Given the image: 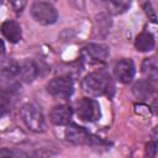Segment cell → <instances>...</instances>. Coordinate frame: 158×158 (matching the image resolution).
<instances>
[{"label": "cell", "mask_w": 158, "mask_h": 158, "mask_svg": "<svg viewBox=\"0 0 158 158\" xmlns=\"http://www.w3.org/2000/svg\"><path fill=\"white\" fill-rule=\"evenodd\" d=\"M40 68L37 65L36 62L33 60H25L22 64H21V70H20V75L22 78V80L25 83H32L40 74Z\"/></svg>", "instance_id": "12"}, {"label": "cell", "mask_w": 158, "mask_h": 158, "mask_svg": "<svg viewBox=\"0 0 158 158\" xmlns=\"http://www.w3.org/2000/svg\"><path fill=\"white\" fill-rule=\"evenodd\" d=\"M142 73L146 79L153 81L158 78V63L153 58H146L142 63Z\"/></svg>", "instance_id": "15"}, {"label": "cell", "mask_w": 158, "mask_h": 158, "mask_svg": "<svg viewBox=\"0 0 158 158\" xmlns=\"http://www.w3.org/2000/svg\"><path fill=\"white\" fill-rule=\"evenodd\" d=\"M152 107H153V110L156 111V114H158V100H156V101L153 102V106H152Z\"/></svg>", "instance_id": "21"}, {"label": "cell", "mask_w": 158, "mask_h": 158, "mask_svg": "<svg viewBox=\"0 0 158 158\" xmlns=\"http://www.w3.org/2000/svg\"><path fill=\"white\" fill-rule=\"evenodd\" d=\"M65 139L74 144H93L101 142L100 139H98V137L91 136L88 130L75 123H72L65 130Z\"/></svg>", "instance_id": "5"}, {"label": "cell", "mask_w": 158, "mask_h": 158, "mask_svg": "<svg viewBox=\"0 0 158 158\" xmlns=\"http://www.w3.org/2000/svg\"><path fill=\"white\" fill-rule=\"evenodd\" d=\"M151 138H152L153 142H156V143L158 144V125L152 130V132H151Z\"/></svg>", "instance_id": "20"}, {"label": "cell", "mask_w": 158, "mask_h": 158, "mask_svg": "<svg viewBox=\"0 0 158 158\" xmlns=\"http://www.w3.org/2000/svg\"><path fill=\"white\" fill-rule=\"evenodd\" d=\"M154 37L148 31H142L135 41V47L139 52H148L154 48Z\"/></svg>", "instance_id": "13"}, {"label": "cell", "mask_w": 158, "mask_h": 158, "mask_svg": "<svg viewBox=\"0 0 158 158\" xmlns=\"http://www.w3.org/2000/svg\"><path fill=\"white\" fill-rule=\"evenodd\" d=\"M154 91V85L151 80L148 79H142L138 80L133 86H132V93L138 100H147L148 98L152 96Z\"/></svg>", "instance_id": "11"}, {"label": "cell", "mask_w": 158, "mask_h": 158, "mask_svg": "<svg viewBox=\"0 0 158 158\" xmlns=\"http://www.w3.org/2000/svg\"><path fill=\"white\" fill-rule=\"evenodd\" d=\"M114 73H115V77L123 84H128L132 81L133 77H135V73H136V69H135V64L131 59L128 58H123V59H120L118 62L115 63L114 65Z\"/></svg>", "instance_id": "7"}, {"label": "cell", "mask_w": 158, "mask_h": 158, "mask_svg": "<svg viewBox=\"0 0 158 158\" xmlns=\"http://www.w3.org/2000/svg\"><path fill=\"white\" fill-rule=\"evenodd\" d=\"M30 12H31L32 19L36 22L44 25V26L54 23L58 17V12L56 7L46 1H35L31 5Z\"/></svg>", "instance_id": "3"}, {"label": "cell", "mask_w": 158, "mask_h": 158, "mask_svg": "<svg viewBox=\"0 0 158 158\" xmlns=\"http://www.w3.org/2000/svg\"><path fill=\"white\" fill-rule=\"evenodd\" d=\"M20 70H21V65L19 63H16L15 60H9L7 63H5L2 65V77L11 79L15 78L17 75H20Z\"/></svg>", "instance_id": "16"}, {"label": "cell", "mask_w": 158, "mask_h": 158, "mask_svg": "<svg viewBox=\"0 0 158 158\" xmlns=\"http://www.w3.org/2000/svg\"><path fill=\"white\" fill-rule=\"evenodd\" d=\"M11 4V7L14 9V11L16 14L22 12V10L25 9V6L27 5V0H9Z\"/></svg>", "instance_id": "17"}, {"label": "cell", "mask_w": 158, "mask_h": 158, "mask_svg": "<svg viewBox=\"0 0 158 158\" xmlns=\"http://www.w3.org/2000/svg\"><path fill=\"white\" fill-rule=\"evenodd\" d=\"M1 33L7 41H10L12 43H17L22 38V31H21L20 25L12 20H7V21L2 22Z\"/></svg>", "instance_id": "10"}, {"label": "cell", "mask_w": 158, "mask_h": 158, "mask_svg": "<svg viewBox=\"0 0 158 158\" xmlns=\"http://www.w3.org/2000/svg\"><path fill=\"white\" fill-rule=\"evenodd\" d=\"M72 116H73V110L69 105H65V104L54 106L49 112V118H51L52 123H54L57 126L69 125Z\"/></svg>", "instance_id": "8"}, {"label": "cell", "mask_w": 158, "mask_h": 158, "mask_svg": "<svg viewBox=\"0 0 158 158\" xmlns=\"http://www.w3.org/2000/svg\"><path fill=\"white\" fill-rule=\"evenodd\" d=\"M157 143L156 142H153V141H151V142H148L147 144H146V156H148V157H154L156 156V153H157Z\"/></svg>", "instance_id": "18"}, {"label": "cell", "mask_w": 158, "mask_h": 158, "mask_svg": "<svg viewBox=\"0 0 158 158\" xmlns=\"http://www.w3.org/2000/svg\"><path fill=\"white\" fill-rule=\"evenodd\" d=\"M84 52L86 53L88 58L95 63H105L109 58V48L105 44L100 43H90L85 47Z\"/></svg>", "instance_id": "9"}, {"label": "cell", "mask_w": 158, "mask_h": 158, "mask_svg": "<svg viewBox=\"0 0 158 158\" xmlns=\"http://www.w3.org/2000/svg\"><path fill=\"white\" fill-rule=\"evenodd\" d=\"M96 2L105 6L111 14H122L130 6V0H95Z\"/></svg>", "instance_id": "14"}, {"label": "cell", "mask_w": 158, "mask_h": 158, "mask_svg": "<svg viewBox=\"0 0 158 158\" xmlns=\"http://www.w3.org/2000/svg\"><path fill=\"white\" fill-rule=\"evenodd\" d=\"M21 117L26 127L32 132H43L46 130V121L41 109L33 104L27 102L21 109Z\"/></svg>", "instance_id": "2"}, {"label": "cell", "mask_w": 158, "mask_h": 158, "mask_svg": "<svg viewBox=\"0 0 158 158\" xmlns=\"http://www.w3.org/2000/svg\"><path fill=\"white\" fill-rule=\"evenodd\" d=\"M47 91L57 99H68L74 91L73 79L69 75H60L47 84Z\"/></svg>", "instance_id": "4"}, {"label": "cell", "mask_w": 158, "mask_h": 158, "mask_svg": "<svg viewBox=\"0 0 158 158\" xmlns=\"http://www.w3.org/2000/svg\"><path fill=\"white\" fill-rule=\"evenodd\" d=\"M74 7H77L78 10H84V7H85V2H84V0H68Z\"/></svg>", "instance_id": "19"}, {"label": "cell", "mask_w": 158, "mask_h": 158, "mask_svg": "<svg viewBox=\"0 0 158 158\" xmlns=\"http://www.w3.org/2000/svg\"><path fill=\"white\" fill-rule=\"evenodd\" d=\"M77 112H78L79 118H81L84 121H89V122L98 121L101 116L99 102L90 98H84L78 102Z\"/></svg>", "instance_id": "6"}, {"label": "cell", "mask_w": 158, "mask_h": 158, "mask_svg": "<svg viewBox=\"0 0 158 158\" xmlns=\"http://www.w3.org/2000/svg\"><path fill=\"white\" fill-rule=\"evenodd\" d=\"M83 89L86 94L93 96L111 95L114 93V81L105 72H93L83 79Z\"/></svg>", "instance_id": "1"}]
</instances>
